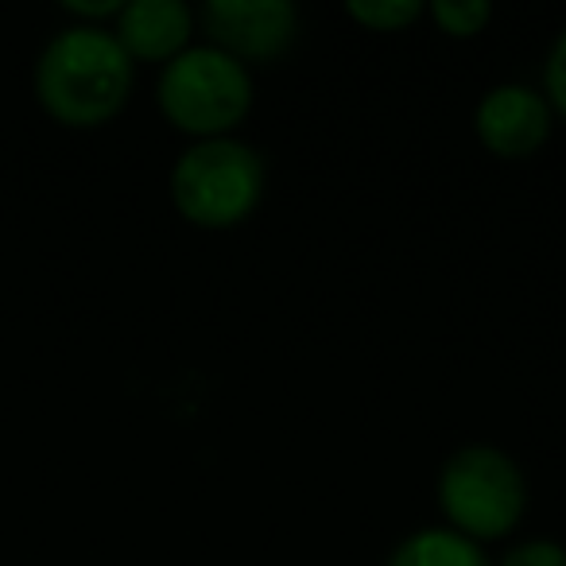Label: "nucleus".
<instances>
[{
  "instance_id": "f257e3e1",
  "label": "nucleus",
  "mask_w": 566,
  "mask_h": 566,
  "mask_svg": "<svg viewBox=\"0 0 566 566\" xmlns=\"http://www.w3.org/2000/svg\"><path fill=\"white\" fill-rule=\"evenodd\" d=\"M133 86V59L102 28H66L35 63V94L63 125L90 128L109 120Z\"/></svg>"
},
{
  "instance_id": "f03ea898",
  "label": "nucleus",
  "mask_w": 566,
  "mask_h": 566,
  "mask_svg": "<svg viewBox=\"0 0 566 566\" xmlns=\"http://www.w3.org/2000/svg\"><path fill=\"white\" fill-rule=\"evenodd\" d=\"M264 190V164L237 140H206L182 151L171 175V195L182 218L206 229H226L249 218Z\"/></svg>"
},
{
  "instance_id": "7ed1b4c3",
  "label": "nucleus",
  "mask_w": 566,
  "mask_h": 566,
  "mask_svg": "<svg viewBox=\"0 0 566 566\" xmlns=\"http://www.w3.org/2000/svg\"><path fill=\"white\" fill-rule=\"evenodd\" d=\"M249 74L221 48L182 51L159 78V105L182 133L218 136L249 113Z\"/></svg>"
},
{
  "instance_id": "20e7f679",
  "label": "nucleus",
  "mask_w": 566,
  "mask_h": 566,
  "mask_svg": "<svg viewBox=\"0 0 566 566\" xmlns=\"http://www.w3.org/2000/svg\"><path fill=\"white\" fill-rule=\"evenodd\" d=\"M439 504L465 535L493 539L524 512V478L512 458L493 447L458 450L439 478Z\"/></svg>"
},
{
  "instance_id": "39448f33",
  "label": "nucleus",
  "mask_w": 566,
  "mask_h": 566,
  "mask_svg": "<svg viewBox=\"0 0 566 566\" xmlns=\"http://www.w3.org/2000/svg\"><path fill=\"white\" fill-rule=\"evenodd\" d=\"M202 17L226 55L272 59L295 35V9L287 0H210Z\"/></svg>"
},
{
  "instance_id": "423d86ee",
  "label": "nucleus",
  "mask_w": 566,
  "mask_h": 566,
  "mask_svg": "<svg viewBox=\"0 0 566 566\" xmlns=\"http://www.w3.org/2000/svg\"><path fill=\"white\" fill-rule=\"evenodd\" d=\"M547 105L527 86H496L478 105V136L496 156H527L547 140Z\"/></svg>"
},
{
  "instance_id": "0eeeda50",
  "label": "nucleus",
  "mask_w": 566,
  "mask_h": 566,
  "mask_svg": "<svg viewBox=\"0 0 566 566\" xmlns=\"http://www.w3.org/2000/svg\"><path fill=\"white\" fill-rule=\"evenodd\" d=\"M190 35V9L179 0H133L120 9L117 43L128 59H175Z\"/></svg>"
},
{
  "instance_id": "6e6552de",
  "label": "nucleus",
  "mask_w": 566,
  "mask_h": 566,
  "mask_svg": "<svg viewBox=\"0 0 566 566\" xmlns=\"http://www.w3.org/2000/svg\"><path fill=\"white\" fill-rule=\"evenodd\" d=\"M388 566H489L478 543L458 532H419L392 555Z\"/></svg>"
},
{
  "instance_id": "1a4fd4ad",
  "label": "nucleus",
  "mask_w": 566,
  "mask_h": 566,
  "mask_svg": "<svg viewBox=\"0 0 566 566\" xmlns=\"http://www.w3.org/2000/svg\"><path fill=\"white\" fill-rule=\"evenodd\" d=\"M346 12L373 32H400L419 17V4L416 0H349Z\"/></svg>"
},
{
  "instance_id": "9d476101",
  "label": "nucleus",
  "mask_w": 566,
  "mask_h": 566,
  "mask_svg": "<svg viewBox=\"0 0 566 566\" xmlns=\"http://www.w3.org/2000/svg\"><path fill=\"white\" fill-rule=\"evenodd\" d=\"M434 20H439L450 35H473L485 28L489 4L485 0H439V4H434Z\"/></svg>"
},
{
  "instance_id": "9b49d317",
  "label": "nucleus",
  "mask_w": 566,
  "mask_h": 566,
  "mask_svg": "<svg viewBox=\"0 0 566 566\" xmlns=\"http://www.w3.org/2000/svg\"><path fill=\"white\" fill-rule=\"evenodd\" d=\"M504 566H566V551L558 547V543L535 539V543H524V547L509 551Z\"/></svg>"
},
{
  "instance_id": "f8f14e48",
  "label": "nucleus",
  "mask_w": 566,
  "mask_h": 566,
  "mask_svg": "<svg viewBox=\"0 0 566 566\" xmlns=\"http://www.w3.org/2000/svg\"><path fill=\"white\" fill-rule=\"evenodd\" d=\"M547 94L558 105V113H566V32L558 35L555 51L547 59Z\"/></svg>"
},
{
  "instance_id": "ddd939ff",
  "label": "nucleus",
  "mask_w": 566,
  "mask_h": 566,
  "mask_svg": "<svg viewBox=\"0 0 566 566\" xmlns=\"http://www.w3.org/2000/svg\"><path fill=\"white\" fill-rule=\"evenodd\" d=\"M71 12H90V17H102V12H120L117 0H66Z\"/></svg>"
}]
</instances>
